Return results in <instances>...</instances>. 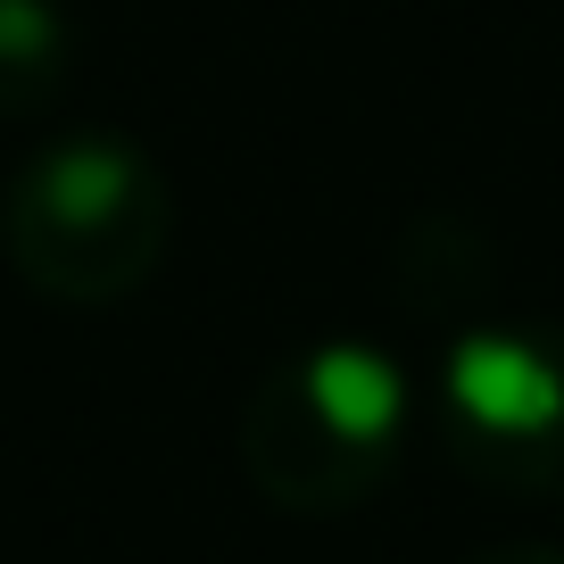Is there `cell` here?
Masks as SVG:
<instances>
[{"label":"cell","instance_id":"6da1fadb","mask_svg":"<svg viewBox=\"0 0 564 564\" xmlns=\"http://www.w3.org/2000/svg\"><path fill=\"white\" fill-rule=\"evenodd\" d=\"M415 390L373 340H307L241 406V474L282 514H340L399 474Z\"/></svg>","mask_w":564,"mask_h":564},{"label":"cell","instance_id":"3957f363","mask_svg":"<svg viewBox=\"0 0 564 564\" xmlns=\"http://www.w3.org/2000/svg\"><path fill=\"white\" fill-rule=\"evenodd\" d=\"M432 423L457 474L564 498V324H474L432 373Z\"/></svg>","mask_w":564,"mask_h":564},{"label":"cell","instance_id":"277c9868","mask_svg":"<svg viewBox=\"0 0 564 564\" xmlns=\"http://www.w3.org/2000/svg\"><path fill=\"white\" fill-rule=\"evenodd\" d=\"M67 75L58 0H0V108H42Z\"/></svg>","mask_w":564,"mask_h":564},{"label":"cell","instance_id":"7a4b0ae2","mask_svg":"<svg viewBox=\"0 0 564 564\" xmlns=\"http://www.w3.org/2000/svg\"><path fill=\"white\" fill-rule=\"evenodd\" d=\"M175 241V192L133 133H67L0 192V249L58 307L133 300Z\"/></svg>","mask_w":564,"mask_h":564},{"label":"cell","instance_id":"5b68a950","mask_svg":"<svg viewBox=\"0 0 564 564\" xmlns=\"http://www.w3.org/2000/svg\"><path fill=\"white\" fill-rule=\"evenodd\" d=\"M474 564H564V547H490Z\"/></svg>","mask_w":564,"mask_h":564}]
</instances>
